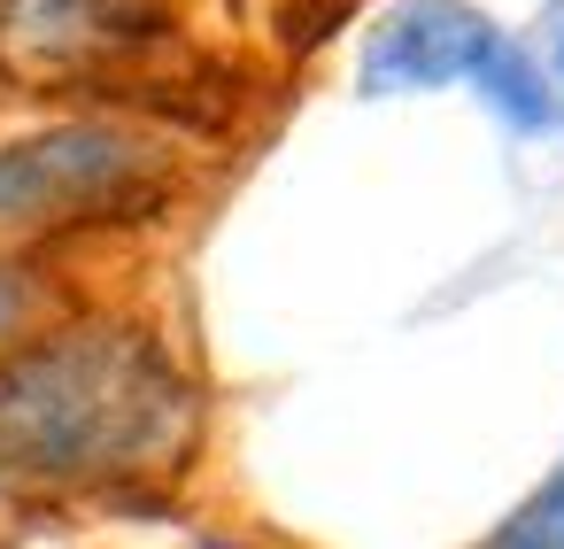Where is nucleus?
<instances>
[{
	"mask_svg": "<svg viewBox=\"0 0 564 549\" xmlns=\"http://www.w3.org/2000/svg\"><path fill=\"white\" fill-rule=\"evenodd\" d=\"M194 441V387L163 341L124 325H70L0 364V472L124 480Z\"/></svg>",
	"mask_w": 564,
	"mask_h": 549,
	"instance_id": "nucleus-1",
	"label": "nucleus"
},
{
	"mask_svg": "<svg viewBox=\"0 0 564 549\" xmlns=\"http://www.w3.org/2000/svg\"><path fill=\"white\" fill-rule=\"evenodd\" d=\"M171 194V155L117 125H55L0 140V233L124 225Z\"/></svg>",
	"mask_w": 564,
	"mask_h": 549,
	"instance_id": "nucleus-2",
	"label": "nucleus"
},
{
	"mask_svg": "<svg viewBox=\"0 0 564 549\" xmlns=\"http://www.w3.org/2000/svg\"><path fill=\"white\" fill-rule=\"evenodd\" d=\"M171 32L163 0H0V71L32 86H78Z\"/></svg>",
	"mask_w": 564,
	"mask_h": 549,
	"instance_id": "nucleus-3",
	"label": "nucleus"
},
{
	"mask_svg": "<svg viewBox=\"0 0 564 549\" xmlns=\"http://www.w3.org/2000/svg\"><path fill=\"white\" fill-rule=\"evenodd\" d=\"M495 47H502V32H495V17L479 9V0H394V9L364 32L356 94L387 101V94L471 86Z\"/></svg>",
	"mask_w": 564,
	"mask_h": 549,
	"instance_id": "nucleus-4",
	"label": "nucleus"
},
{
	"mask_svg": "<svg viewBox=\"0 0 564 549\" xmlns=\"http://www.w3.org/2000/svg\"><path fill=\"white\" fill-rule=\"evenodd\" d=\"M471 94L510 125V132H556L564 125V101H556V86H549V71L518 47V40H502L487 63H479V78H471Z\"/></svg>",
	"mask_w": 564,
	"mask_h": 549,
	"instance_id": "nucleus-5",
	"label": "nucleus"
},
{
	"mask_svg": "<svg viewBox=\"0 0 564 549\" xmlns=\"http://www.w3.org/2000/svg\"><path fill=\"white\" fill-rule=\"evenodd\" d=\"M487 549H564V480L541 487V495H533V503H525Z\"/></svg>",
	"mask_w": 564,
	"mask_h": 549,
	"instance_id": "nucleus-6",
	"label": "nucleus"
},
{
	"mask_svg": "<svg viewBox=\"0 0 564 549\" xmlns=\"http://www.w3.org/2000/svg\"><path fill=\"white\" fill-rule=\"evenodd\" d=\"M549 63H556V78H564V0H549Z\"/></svg>",
	"mask_w": 564,
	"mask_h": 549,
	"instance_id": "nucleus-7",
	"label": "nucleus"
}]
</instances>
